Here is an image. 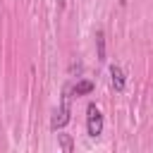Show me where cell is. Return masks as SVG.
<instances>
[{
  "label": "cell",
  "instance_id": "5",
  "mask_svg": "<svg viewBox=\"0 0 153 153\" xmlns=\"http://www.w3.org/2000/svg\"><path fill=\"white\" fill-rule=\"evenodd\" d=\"M60 146L65 148V153H72V139L67 134H60Z\"/></svg>",
  "mask_w": 153,
  "mask_h": 153
},
{
  "label": "cell",
  "instance_id": "3",
  "mask_svg": "<svg viewBox=\"0 0 153 153\" xmlns=\"http://www.w3.org/2000/svg\"><path fill=\"white\" fill-rule=\"evenodd\" d=\"M110 76H112V86H115V91H124V72H122L117 65L110 67Z\"/></svg>",
  "mask_w": 153,
  "mask_h": 153
},
{
  "label": "cell",
  "instance_id": "4",
  "mask_svg": "<svg viewBox=\"0 0 153 153\" xmlns=\"http://www.w3.org/2000/svg\"><path fill=\"white\" fill-rule=\"evenodd\" d=\"M91 91H93V84H91V81H86V79L72 86V93H74V96H86V93H91Z\"/></svg>",
  "mask_w": 153,
  "mask_h": 153
},
{
  "label": "cell",
  "instance_id": "6",
  "mask_svg": "<svg viewBox=\"0 0 153 153\" xmlns=\"http://www.w3.org/2000/svg\"><path fill=\"white\" fill-rule=\"evenodd\" d=\"M96 41H98V57H100V60H105V50H103V31H98V33H96Z\"/></svg>",
  "mask_w": 153,
  "mask_h": 153
},
{
  "label": "cell",
  "instance_id": "2",
  "mask_svg": "<svg viewBox=\"0 0 153 153\" xmlns=\"http://www.w3.org/2000/svg\"><path fill=\"white\" fill-rule=\"evenodd\" d=\"M67 122H69V96L65 93V96H62V108H60V112H55L50 127H53V129H60V127H65Z\"/></svg>",
  "mask_w": 153,
  "mask_h": 153
},
{
  "label": "cell",
  "instance_id": "1",
  "mask_svg": "<svg viewBox=\"0 0 153 153\" xmlns=\"http://www.w3.org/2000/svg\"><path fill=\"white\" fill-rule=\"evenodd\" d=\"M86 129H88L91 136H98L103 131V115H100V110L96 105L86 108Z\"/></svg>",
  "mask_w": 153,
  "mask_h": 153
}]
</instances>
